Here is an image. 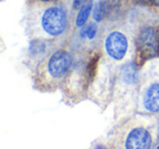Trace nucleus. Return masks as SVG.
<instances>
[{
  "instance_id": "6",
  "label": "nucleus",
  "mask_w": 159,
  "mask_h": 149,
  "mask_svg": "<svg viewBox=\"0 0 159 149\" xmlns=\"http://www.w3.org/2000/svg\"><path fill=\"white\" fill-rule=\"evenodd\" d=\"M144 107L147 111L159 112V83H155L147 88L143 98Z\"/></svg>"
},
{
  "instance_id": "11",
  "label": "nucleus",
  "mask_w": 159,
  "mask_h": 149,
  "mask_svg": "<svg viewBox=\"0 0 159 149\" xmlns=\"http://www.w3.org/2000/svg\"><path fill=\"white\" fill-rule=\"evenodd\" d=\"M149 3H152V5L159 7V0H149Z\"/></svg>"
},
{
  "instance_id": "12",
  "label": "nucleus",
  "mask_w": 159,
  "mask_h": 149,
  "mask_svg": "<svg viewBox=\"0 0 159 149\" xmlns=\"http://www.w3.org/2000/svg\"><path fill=\"white\" fill-rule=\"evenodd\" d=\"M39 1H43V2H48V1H52V0H39Z\"/></svg>"
},
{
  "instance_id": "4",
  "label": "nucleus",
  "mask_w": 159,
  "mask_h": 149,
  "mask_svg": "<svg viewBox=\"0 0 159 149\" xmlns=\"http://www.w3.org/2000/svg\"><path fill=\"white\" fill-rule=\"evenodd\" d=\"M105 48L109 57L115 60H122L128 50V39L121 32H111L106 38Z\"/></svg>"
},
{
  "instance_id": "9",
  "label": "nucleus",
  "mask_w": 159,
  "mask_h": 149,
  "mask_svg": "<svg viewBox=\"0 0 159 149\" xmlns=\"http://www.w3.org/2000/svg\"><path fill=\"white\" fill-rule=\"evenodd\" d=\"M97 34V26L95 24H89L82 31V36L87 37L89 39H93Z\"/></svg>"
},
{
  "instance_id": "7",
  "label": "nucleus",
  "mask_w": 159,
  "mask_h": 149,
  "mask_svg": "<svg viewBox=\"0 0 159 149\" xmlns=\"http://www.w3.org/2000/svg\"><path fill=\"white\" fill-rule=\"evenodd\" d=\"M111 3L107 0H100L96 3V6L94 7V12H93V18L96 22H100L102 21L111 11Z\"/></svg>"
},
{
  "instance_id": "8",
  "label": "nucleus",
  "mask_w": 159,
  "mask_h": 149,
  "mask_svg": "<svg viewBox=\"0 0 159 149\" xmlns=\"http://www.w3.org/2000/svg\"><path fill=\"white\" fill-rule=\"evenodd\" d=\"M92 9H93L92 2H89L86 6H84L82 9H80L79 13H77V16H76V19H75V25H76L77 27L84 26V24L87 22V19H89V14H91Z\"/></svg>"
},
{
  "instance_id": "5",
  "label": "nucleus",
  "mask_w": 159,
  "mask_h": 149,
  "mask_svg": "<svg viewBox=\"0 0 159 149\" xmlns=\"http://www.w3.org/2000/svg\"><path fill=\"white\" fill-rule=\"evenodd\" d=\"M152 136L144 127H135L129 133L125 142L126 149H149Z\"/></svg>"
},
{
  "instance_id": "3",
  "label": "nucleus",
  "mask_w": 159,
  "mask_h": 149,
  "mask_svg": "<svg viewBox=\"0 0 159 149\" xmlns=\"http://www.w3.org/2000/svg\"><path fill=\"white\" fill-rule=\"evenodd\" d=\"M71 64H72V56L66 50H58L50 57L47 69L51 77L60 79L70 70Z\"/></svg>"
},
{
  "instance_id": "2",
  "label": "nucleus",
  "mask_w": 159,
  "mask_h": 149,
  "mask_svg": "<svg viewBox=\"0 0 159 149\" xmlns=\"http://www.w3.org/2000/svg\"><path fill=\"white\" fill-rule=\"evenodd\" d=\"M68 25L66 12L61 7L48 8L42 16V26L47 34L59 36L66 31Z\"/></svg>"
},
{
  "instance_id": "10",
  "label": "nucleus",
  "mask_w": 159,
  "mask_h": 149,
  "mask_svg": "<svg viewBox=\"0 0 159 149\" xmlns=\"http://www.w3.org/2000/svg\"><path fill=\"white\" fill-rule=\"evenodd\" d=\"M86 5H87V0H74V1H73V7H74V9H82V8Z\"/></svg>"
},
{
  "instance_id": "1",
  "label": "nucleus",
  "mask_w": 159,
  "mask_h": 149,
  "mask_svg": "<svg viewBox=\"0 0 159 149\" xmlns=\"http://www.w3.org/2000/svg\"><path fill=\"white\" fill-rule=\"evenodd\" d=\"M159 55V29L152 25L145 26L139 31L136 38V61L143 64L147 60Z\"/></svg>"
}]
</instances>
